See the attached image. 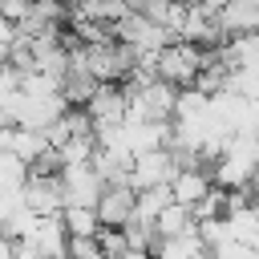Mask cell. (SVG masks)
<instances>
[{"mask_svg":"<svg viewBox=\"0 0 259 259\" xmlns=\"http://www.w3.org/2000/svg\"><path fill=\"white\" fill-rule=\"evenodd\" d=\"M138 210V190L130 182H117V186H105L101 198H97V223L101 231H125L130 219Z\"/></svg>","mask_w":259,"mask_h":259,"instance_id":"6da1fadb","label":"cell"},{"mask_svg":"<svg viewBox=\"0 0 259 259\" xmlns=\"http://www.w3.org/2000/svg\"><path fill=\"white\" fill-rule=\"evenodd\" d=\"M61 186H65V206H85V210H97V198H101V190H105V182H101V174L93 170V162L65 166Z\"/></svg>","mask_w":259,"mask_h":259,"instance_id":"7a4b0ae2","label":"cell"},{"mask_svg":"<svg viewBox=\"0 0 259 259\" xmlns=\"http://www.w3.org/2000/svg\"><path fill=\"white\" fill-rule=\"evenodd\" d=\"M61 223H65L69 239H97V235H101L97 210H85V206H65V210H61Z\"/></svg>","mask_w":259,"mask_h":259,"instance_id":"3957f363","label":"cell"},{"mask_svg":"<svg viewBox=\"0 0 259 259\" xmlns=\"http://www.w3.org/2000/svg\"><path fill=\"white\" fill-rule=\"evenodd\" d=\"M174 4H178V8H182V12H190V8H206V4H210V0H174Z\"/></svg>","mask_w":259,"mask_h":259,"instance_id":"277c9868","label":"cell"}]
</instances>
